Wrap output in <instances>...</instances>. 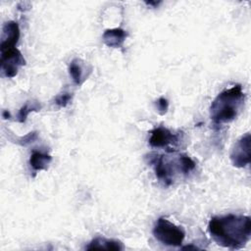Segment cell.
Instances as JSON below:
<instances>
[{
	"instance_id": "obj_1",
	"label": "cell",
	"mask_w": 251,
	"mask_h": 251,
	"mask_svg": "<svg viewBox=\"0 0 251 251\" xmlns=\"http://www.w3.org/2000/svg\"><path fill=\"white\" fill-rule=\"evenodd\" d=\"M208 231L219 245L228 249H240L251 237V219L234 214L215 216L208 224Z\"/></svg>"
},
{
	"instance_id": "obj_2",
	"label": "cell",
	"mask_w": 251,
	"mask_h": 251,
	"mask_svg": "<svg viewBox=\"0 0 251 251\" xmlns=\"http://www.w3.org/2000/svg\"><path fill=\"white\" fill-rule=\"evenodd\" d=\"M245 101V94L240 84L223 90L210 106V118L217 126L230 123L239 114Z\"/></svg>"
},
{
	"instance_id": "obj_3",
	"label": "cell",
	"mask_w": 251,
	"mask_h": 251,
	"mask_svg": "<svg viewBox=\"0 0 251 251\" xmlns=\"http://www.w3.org/2000/svg\"><path fill=\"white\" fill-rule=\"evenodd\" d=\"M150 163L154 168L156 177L166 186L174 183L177 173L186 176L196 167V163L185 154H178L173 157L156 154L150 157Z\"/></svg>"
},
{
	"instance_id": "obj_4",
	"label": "cell",
	"mask_w": 251,
	"mask_h": 251,
	"mask_svg": "<svg viewBox=\"0 0 251 251\" xmlns=\"http://www.w3.org/2000/svg\"><path fill=\"white\" fill-rule=\"evenodd\" d=\"M153 235L164 245L180 246L184 240L185 231L181 226L161 217L154 225Z\"/></svg>"
},
{
	"instance_id": "obj_5",
	"label": "cell",
	"mask_w": 251,
	"mask_h": 251,
	"mask_svg": "<svg viewBox=\"0 0 251 251\" xmlns=\"http://www.w3.org/2000/svg\"><path fill=\"white\" fill-rule=\"evenodd\" d=\"M0 65L2 76L12 78L17 75L20 68L25 65V60L21 51L14 47L1 51Z\"/></svg>"
},
{
	"instance_id": "obj_6",
	"label": "cell",
	"mask_w": 251,
	"mask_h": 251,
	"mask_svg": "<svg viewBox=\"0 0 251 251\" xmlns=\"http://www.w3.org/2000/svg\"><path fill=\"white\" fill-rule=\"evenodd\" d=\"M250 133L242 135L233 145L230 152V161L236 168H244L250 164Z\"/></svg>"
},
{
	"instance_id": "obj_7",
	"label": "cell",
	"mask_w": 251,
	"mask_h": 251,
	"mask_svg": "<svg viewBox=\"0 0 251 251\" xmlns=\"http://www.w3.org/2000/svg\"><path fill=\"white\" fill-rule=\"evenodd\" d=\"M149 144L154 148H165L170 145L176 146L180 141L178 133H173L164 126H158L150 131Z\"/></svg>"
},
{
	"instance_id": "obj_8",
	"label": "cell",
	"mask_w": 251,
	"mask_h": 251,
	"mask_svg": "<svg viewBox=\"0 0 251 251\" xmlns=\"http://www.w3.org/2000/svg\"><path fill=\"white\" fill-rule=\"evenodd\" d=\"M20 38V27L18 23L9 21L3 25L0 50H6L14 48Z\"/></svg>"
},
{
	"instance_id": "obj_9",
	"label": "cell",
	"mask_w": 251,
	"mask_h": 251,
	"mask_svg": "<svg viewBox=\"0 0 251 251\" xmlns=\"http://www.w3.org/2000/svg\"><path fill=\"white\" fill-rule=\"evenodd\" d=\"M127 33L125 29L116 27V28H109L106 29L102 35L103 42L112 48H120L124 45Z\"/></svg>"
},
{
	"instance_id": "obj_10",
	"label": "cell",
	"mask_w": 251,
	"mask_h": 251,
	"mask_svg": "<svg viewBox=\"0 0 251 251\" xmlns=\"http://www.w3.org/2000/svg\"><path fill=\"white\" fill-rule=\"evenodd\" d=\"M86 250L94 249H106V250H123L124 245L121 241L116 239H108L104 237H96L92 239L89 244L85 247Z\"/></svg>"
},
{
	"instance_id": "obj_11",
	"label": "cell",
	"mask_w": 251,
	"mask_h": 251,
	"mask_svg": "<svg viewBox=\"0 0 251 251\" xmlns=\"http://www.w3.org/2000/svg\"><path fill=\"white\" fill-rule=\"evenodd\" d=\"M52 161V157L41 151H33L29 158V165L33 171L38 172L46 170Z\"/></svg>"
},
{
	"instance_id": "obj_12",
	"label": "cell",
	"mask_w": 251,
	"mask_h": 251,
	"mask_svg": "<svg viewBox=\"0 0 251 251\" xmlns=\"http://www.w3.org/2000/svg\"><path fill=\"white\" fill-rule=\"evenodd\" d=\"M69 74L73 81L76 85H80L84 81V73L82 63L79 59H74L69 65Z\"/></svg>"
},
{
	"instance_id": "obj_13",
	"label": "cell",
	"mask_w": 251,
	"mask_h": 251,
	"mask_svg": "<svg viewBox=\"0 0 251 251\" xmlns=\"http://www.w3.org/2000/svg\"><path fill=\"white\" fill-rule=\"evenodd\" d=\"M39 109H40V105L37 102H26L19 111V114L17 116L18 122L25 123L30 112L38 111Z\"/></svg>"
},
{
	"instance_id": "obj_14",
	"label": "cell",
	"mask_w": 251,
	"mask_h": 251,
	"mask_svg": "<svg viewBox=\"0 0 251 251\" xmlns=\"http://www.w3.org/2000/svg\"><path fill=\"white\" fill-rule=\"evenodd\" d=\"M72 98H73L72 93H69V92L60 93L55 97V104L59 107H66L72 101Z\"/></svg>"
},
{
	"instance_id": "obj_15",
	"label": "cell",
	"mask_w": 251,
	"mask_h": 251,
	"mask_svg": "<svg viewBox=\"0 0 251 251\" xmlns=\"http://www.w3.org/2000/svg\"><path fill=\"white\" fill-rule=\"evenodd\" d=\"M156 108L160 115H165L169 109V102L165 97H160L156 101Z\"/></svg>"
},
{
	"instance_id": "obj_16",
	"label": "cell",
	"mask_w": 251,
	"mask_h": 251,
	"mask_svg": "<svg viewBox=\"0 0 251 251\" xmlns=\"http://www.w3.org/2000/svg\"><path fill=\"white\" fill-rule=\"evenodd\" d=\"M36 138H37V133H36L35 131H32V132H29V133H27L26 135L21 137V138L17 141V143H19V144H21V145H23V146H26V145H28L29 143H32L33 141H35Z\"/></svg>"
},
{
	"instance_id": "obj_17",
	"label": "cell",
	"mask_w": 251,
	"mask_h": 251,
	"mask_svg": "<svg viewBox=\"0 0 251 251\" xmlns=\"http://www.w3.org/2000/svg\"><path fill=\"white\" fill-rule=\"evenodd\" d=\"M145 3H146L147 5H149V6H154V7H155V6H158V5H159L161 2H160V1H159V2H156V1H155V2L149 1V2H145Z\"/></svg>"
},
{
	"instance_id": "obj_18",
	"label": "cell",
	"mask_w": 251,
	"mask_h": 251,
	"mask_svg": "<svg viewBox=\"0 0 251 251\" xmlns=\"http://www.w3.org/2000/svg\"><path fill=\"white\" fill-rule=\"evenodd\" d=\"M2 117H3L4 119H9V118H10V113H9L8 111H3Z\"/></svg>"
}]
</instances>
